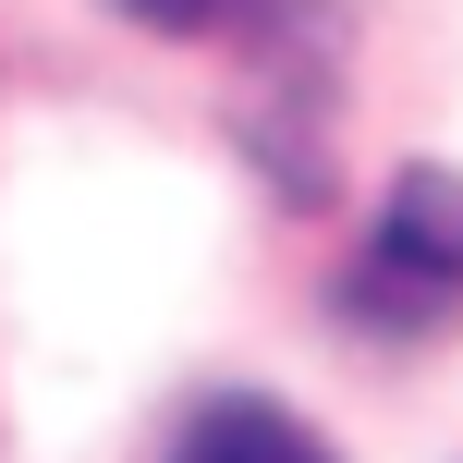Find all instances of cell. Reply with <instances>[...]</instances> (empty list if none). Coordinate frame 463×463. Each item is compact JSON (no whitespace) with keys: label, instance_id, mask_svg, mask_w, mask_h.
Listing matches in <instances>:
<instances>
[{"label":"cell","instance_id":"2","mask_svg":"<svg viewBox=\"0 0 463 463\" xmlns=\"http://www.w3.org/2000/svg\"><path fill=\"white\" fill-rule=\"evenodd\" d=\"M159 463H342V451H329L293 402H269V391H208L184 427H171Z\"/></svg>","mask_w":463,"mask_h":463},{"label":"cell","instance_id":"1","mask_svg":"<svg viewBox=\"0 0 463 463\" xmlns=\"http://www.w3.org/2000/svg\"><path fill=\"white\" fill-rule=\"evenodd\" d=\"M256 37H244V98H232V135H244L256 184L280 195V208H329V184H342V0H256Z\"/></svg>","mask_w":463,"mask_h":463},{"label":"cell","instance_id":"4","mask_svg":"<svg viewBox=\"0 0 463 463\" xmlns=\"http://www.w3.org/2000/svg\"><path fill=\"white\" fill-rule=\"evenodd\" d=\"M110 13H122V24H146V37H232L256 0H110Z\"/></svg>","mask_w":463,"mask_h":463},{"label":"cell","instance_id":"3","mask_svg":"<svg viewBox=\"0 0 463 463\" xmlns=\"http://www.w3.org/2000/svg\"><path fill=\"white\" fill-rule=\"evenodd\" d=\"M378 256L415 269V280H439V293H463V171H439V159L402 171L391 208H378Z\"/></svg>","mask_w":463,"mask_h":463}]
</instances>
